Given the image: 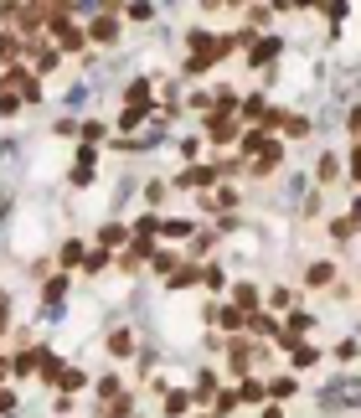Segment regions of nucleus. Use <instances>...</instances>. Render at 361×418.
Returning <instances> with one entry per match:
<instances>
[{"label":"nucleus","instance_id":"obj_17","mask_svg":"<svg viewBox=\"0 0 361 418\" xmlns=\"http://www.w3.org/2000/svg\"><path fill=\"white\" fill-rule=\"evenodd\" d=\"M129 351H135V331H124V325L109 331V357H129Z\"/></svg>","mask_w":361,"mask_h":418},{"label":"nucleus","instance_id":"obj_11","mask_svg":"<svg viewBox=\"0 0 361 418\" xmlns=\"http://www.w3.org/2000/svg\"><path fill=\"white\" fill-rule=\"evenodd\" d=\"M191 284H202V269H196V264H181V269L165 279V290H191Z\"/></svg>","mask_w":361,"mask_h":418},{"label":"nucleus","instance_id":"obj_22","mask_svg":"<svg viewBox=\"0 0 361 418\" xmlns=\"http://www.w3.org/2000/svg\"><path fill=\"white\" fill-rule=\"evenodd\" d=\"M124 238H129V227H119V222H103V227H98V243L103 248H119Z\"/></svg>","mask_w":361,"mask_h":418},{"label":"nucleus","instance_id":"obj_41","mask_svg":"<svg viewBox=\"0 0 361 418\" xmlns=\"http://www.w3.org/2000/svg\"><path fill=\"white\" fill-rule=\"evenodd\" d=\"M336 357H341V361H356V357H361V346H356V341H341V346H336Z\"/></svg>","mask_w":361,"mask_h":418},{"label":"nucleus","instance_id":"obj_49","mask_svg":"<svg viewBox=\"0 0 361 418\" xmlns=\"http://www.w3.org/2000/svg\"><path fill=\"white\" fill-rule=\"evenodd\" d=\"M0 310H6V290H0Z\"/></svg>","mask_w":361,"mask_h":418},{"label":"nucleus","instance_id":"obj_34","mask_svg":"<svg viewBox=\"0 0 361 418\" xmlns=\"http://www.w3.org/2000/svg\"><path fill=\"white\" fill-rule=\"evenodd\" d=\"M31 57H36V73H52V68H57V52H52V47H36Z\"/></svg>","mask_w":361,"mask_h":418},{"label":"nucleus","instance_id":"obj_28","mask_svg":"<svg viewBox=\"0 0 361 418\" xmlns=\"http://www.w3.org/2000/svg\"><path fill=\"white\" fill-rule=\"evenodd\" d=\"M315 361H320V346H310V341H300V346H294V367H315Z\"/></svg>","mask_w":361,"mask_h":418},{"label":"nucleus","instance_id":"obj_1","mask_svg":"<svg viewBox=\"0 0 361 418\" xmlns=\"http://www.w3.org/2000/svg\"><path fill=\"white\" fill-rule=\"evenodd\" d=\"M217 181H222V176H217V165H186V171L170 181V186H181V191H212Z\"/></svg>","mask_w":361,"mask_h":418},{"label":"nucleus","instance_id":"obj_6","mask_svg":"<svg viewBox=\"0 0 361 418\" xmlns=\"http://www.w3.org/2000/svg\"><path fill=\"white\" fill-rule=\"evenodd\" d=\"M279 161H284V145H279V140H274V145H269V150H263V155H258V161H253V165H248V171H253V176H258V181H263V176H274V171H279Z\"/></svg>","mask_w":361,"mask_h":418},{"label":"nucleus","instance_id":"obj_23","mask_svg":"<svg viewBox=\"0 0 361 418\" xmlns=\"http://www.w3.org/2000/svg\"><path fill=\"white\" fill-rule=\"evenodd\" d=\"M150 269L160 274V279H170V274L181 269V253H155V258H150Z\"/></svg>","mask_w":361,"mask_h":418},{"label":"nucleus","instance_id":"obj_7","mask_svg":"<svg viewBox=\"0 0 361 418\" xmlns=\"http://www.w3.org/2000/svg\"><path fill=\"white\" fill-rule=\"evenodd\" d=\"M330 279H336V264H330V258H315V264L304 269V284H310V290H325Z\"/></svg>","mask_w":361,"mask_h":418},{"label":"nucleus","instance_id":"obj_2","mask_svg":"<svg viewBox=\"0 0 361 418\" xmlns=\"http://www.w3.org/2000/svg\"><path fill=\"white\" fill-rule=\"evenodd\" d=\"M207 140L212 145H233V140H243V129H237L233 114H207Z\"/></svg>","mask_w":361,"mask_h":418},{"label":"nucleus","instance_id":"obj_16","mask_svg":"<svg viewBox=\"0 0 361 418\" xmlns=\"http://www.w3.org/2000/svg\"><path fill=\"white\" fill-rule=\"evenodd\" d=\"M304 331H315V315H310V310H294V315H289V331H279V336H289V341H300Z\"/></svg>","mask_w":361,"mask_h":418},{"label":"nucleus","instance_id":"obj_13","mask_svg":"<svg viewBox=\"0 0 361 418\" xmlns=\"http://www.w3.org/2000/svg\"><path fill=\"white\" fill-rule=\"evenodd\" d=\"M129 232H135V243L150 248V238L160 232V217H155V212H145V217H135V227H129Z\"/></svg>","mask_w":361,"mask_h":418},{"label":"nucleus","instance_id":"obj_15","mask_svg":"<svg viewBox=\"0 0 361 418\" xmlns=\"http://www.w3.org/2000/svg\"><path fill=\"white\" fill-rule=\"evenodd\" d=\"M62 294H68V274H57V279H52L47 290H42V299H47V310H52V315L62 310Z\"/></svg>","mask_w":361,"mask_h":418},{"label":"nucleus","instance_id":"obj_31","mask_svg":"<svg viewBox=\"0 0 361 418\" xmlns=\"http://www.w3.org/2000/svg\"><path fill=\"white\" fill-rule=\"evenodd\" d=\"M83 382H88V377L78 372V367H68V372L57 377V387H68V398H73V393H78V387H83Z\"/></svg>","mask_w":361,"mask_h":418},{"label":"nucleus","instance_id":"obj_24","mask_svg":"<svg viewBox=\"0 0 361 418\" xmlns=\"http://www.w3.org/2000/svg\"><path fill=\"white\" fill-rule=\"evenodd\" d=\"M57 377H62V361H57V351H42V382H47V387H57Z\"/></svg>","mask_w":361,"mask_h":418},{"label":"nucleus","instance_id":"obj_10","mask_svg":"<svg viewBox=\"0 0 361 418\" xmlns=\"http://www.w3.org/2000/svg\"><path fill=\"white\" fill-rule=\"evenodd\" d=\"M160 232H165V238H191V232H196V222L191 217H160Z\"/></svg>","mask_w":361,"mask_h":418},{"label":"nucleus","instance_id":"obj_29","mask_svg":"<svg viewBox=\"0 0 361 418\" xmlns=\"http://www.w3.org/2000/svg\"><path fill=\"white\" fill-rule=\"evenodd\" d=\"M336 176H341V161L336 155H320V186H330Z\"/></svg>","mask_w":361,"mask_h":418},{"label":"nucleus","instance_id":"obj_4","mask_svg":"<svg viewBox=\"0 0 361 418\" xmlns=\"http://www.w3.org/2000/svg\"><path fill=\"white\" fill-rule=\"evenodd\" d=\"M248 361H253V341L233 336V341H227V367H233L237 377H243V372H248Z\"/></svg>","mask_w":361,"mask_h":418},{"label":"nucleus","instance_id":"obj_39","mask_svg":"<svg viewBox=\"0 0 361 418\" xmlns=\"http://www.w3.org/2000/svg\"><path fill=\"white\" fill-rule=\"evenodd\" d=\"M124 16H129V21H140V26H145V21H155V6H129V10H124Z\"/></svg>","mask_w":361,"mask_h":418},{"label":"nucleus","instance_id":"obj_3","mask_svg":"<svg viewBox=\"0 0 361 418\" xmlns=\"http://www.w3.org/2000/svg\"><path fill=\"white\" fill-rule=\"evenodd\" d=\"M279 52H284V42H279V36H263V42H253V68H274L279 62Z\"/></svg>","mask_w":361,"mask_h":418},{"label":"nucleus","instance_id":"obj_46","mask_svg":"<svg viewBox=\"0 0 361 418\" xmlns=\"http://www.w3.org/2000/svg\"><path fill=\"white\" fill-rule=\"evenodd\" d=\"M258 418H284V408H279V403H263V413Z\"/></svg>","mask_w":361,"mask_h":418},{"label":"nucleus","instance_id":"obj_38","mask_svg":"<svg viewBox=\"0 0 361 418\" xmlns=\"http://www.w3.org/2000/svg\"><path fill=\"white\" fill-rule=\"evenodd\" d=\"M119 393H124V382H119V377H103V382H98V398H119Z\"/></svg>","mask_w":361,"mask_h":418},{"label":"nucleus","instance_id":"obj_36","mask_svg":"<svg viewBox=\"0 0 361 418\" xmlns=\"http://www.w3.org/2000/svg\"><path fill=\"white\" fill-rule=\"evenodd\" d=\"M222 279H227L222 264H207V269H202V284H207V290H222Z\"/></svg>","mask_w":361,"mask_h":418},{"label":"nucleus","instance_id":"obj_20","mask_svg":"<svg viewBox=\"0 0 361 418\" xmlns=\"http://www.w3.org/2000/svg\"><path fill=\"white\" fill-rule=\"evenodd\" d=\"M237 145H243L248 155H263V150H269V145H274V135H263V129H248V135H243V140H237Z\"/></svg>","mask_w":361,"mask_h":418},{"label":"nucleus","instance_id":"obj_9","mask_svg":"<svg viewBox=\"0 0 361 418\" xmlns=\"http://www.w3.org/2000/svg\"><path fill=\"white\" fill-rule=\"evenodd\" d=\"M233 310L253 315V310H258V284H233Z\"/></svg>","mask_w":361,"mask_h":418},{"label":"nucleus","instance_id":"obj_32","mask_svg":"<svg viewBox=\"0 0 361 418\" xmlns=\"http://www.w3.org/2000/svg\"><path fill=\"white\" fill-rule=\"evenodd\" d=\"M207 207H237V191H233V186H217V191L207 197Z\"/></svg>","mask_w":361,"mask_h":418},{"label":"nucleus","instance_id":"obj_27","mask_svg":"<svg viewBox=\"0 0 361 418\" xmlns=\"http://www.w3.org/2000/svg\"><path fill=\"white\" fill-rule=\"evenodd\" d=\"M212 320H222L227 331H243V325H248V315H243V310H233V305H222V310H217Z\"/></svg>","mask_w":361,"mask_h":418},{"label":"nucleus","instance_id":"obj_33","mask_svg":"<svg viewBox=\"0 0 361 418\" xmlns=\"http://www.w3.org/2000/svg\"><path fill=\"white\" fill-rule=\"evenodd\" d=\"M269 305H274V310H294V290H284V284L269 290Z\"/></svg>","mask_w":361,"mask_h":418},{"label":"nucleus","instance_id":"obj_8","mask_svg":"<svg viewBox=\"0 0 361 418\" xmlns=\"http://www.w3.org/2000/svg\"><path fill=\"white\" fill-rule=\"evenodd\" d=\"M88 36H93V42H119V21L109 16V10H103V16H93V26H88Z\"/></svg>","mask_w":361,"mask_h":418},{"label":"nucleus","instance_id":"obj_47","mask_svg":"<svg viewBox=\"0 0 361 418\" xmlns=\"http://www.w3.org/2000/svg\"><path fill=\"white\" fill-rule=\"evenodd\" d=\"M0 408H16V393H10V387H0Z\"/></svg>","mask_w":361,"mask_h":418},{"label":"nucleus","instance_id":"obj_42","mask_svg":"<svg viewBox=\"0 0 361 418\" xmlns=\"http://www.w3.org/2000/svg\"><path fill=\"white\" fill-rule=\"evenodd\" d=\"M233 408H237V393H217V418L233 413Z\"/></svg>","mask_w":361,"mask_h":418},{"label":"nucleus","instance_id":"obj_21","mask_svg":"<svg viewBox=\"0 0 361 418\" xmlns=\"http://www.w3.org/2000/svg\"><path fill=\"white\" fill-rule=\"evenodd\" d=\"M57 264H62V274H68V269H83V243H62Z\"/></svg>","mask_w":361,"mask_h":418},{"label":"nucleus","instance_id":"obj_43","mask_svg":"<svg viewBox=\"0 0 361 418\" xmlns=\"http://www.w3.org/2000/svg\"><path fill=\"white\" fill-rule=\"evenodd\" d=\"M181 155H186V165H191L196 155H202V140H181Z\"/></svg>","mask_w":361,"mask_h":418},{"label":"nucleus","instance_id":"obj_26","mask_svg":"<svg viewBox=\"0 0 361 418\" xmlns=\"http://www.w3.org/2000/svg\"><path fill=\"white\" fill-rule=\"evenodd\" d=\"M330 238H336V243L356 238V217H330Z\"/></svg>","mask_w":361,"mask_h":418},{"label":"nucleus","instance_id":"obj_19","mask_svg":"<svg viewBox=\"0 0 361 418\" xmlns=\"http://www.w3.org/2000/svg\"><path fill=\"white\" fill-rule=\"evenodd\" d=\"M186 408H191V393H186V387H170L165 393V418H181Z\"/></svg>","mask_w":361,"mask_h":418},{"label":"nucleus","instance_id":"obj_12","mask_svg":"<svg viewBox=\"0 0 361 418\" xmlns=\"http://www.w3.org/2000/svg\"><path fill=\"white\" fill-rule=\"evenodd\" d=\"M237 403H269V382H258V377H243V387H237Z\"/></svg>","mask_w":361,"mask_h":418},{"label":"nucleus","instance_id":"obj_40","mask_svg":"<svg viewBox=\"0 0 361 418\" xmlns=\"http://www.w3.org/2000/svg\"><path fill=\"white\" fill-rule=\"evenodd\" d=\"M284 129H289V140H304V135H310V119H289Z\"/></svg>","mask_w":361,"mask_h":418},{"label":"nucleus","instance_id":"obj_14","mask_svg":"<svg viewBox=\"0 0 361 418\" xmlns=\"http://www.w3.org/2000/svg\"><path fill=\"white\" fill-rule=\"evenodd\" d=\"M237 114H243V119H258V124H263V119H269V103H263V94H248L243 103H237Z\"/></svg>","mask_w":361,"mask_h":418},{"label":"nucleus","instance_id":"obj_35","mask_svg":"<svg viewBox=\"0 0 361 418\" xmlns=\"http://www.w3.org/2000/svg\"><path fill=\"white\" fill-rule=\"evenodd\" d=\"M145 114H150V109H124V114H119V129H140Z\"/></svg>","mask_w":361,"mask_h":418},{"label":"nucleus","instance_id":"obj_5","mask_svg":"<svg viewBox=\"0 0 361 418\" xmlns=\"http://www.w3.org/2000/svg\"><path fill=\"white\" fill-rule=\"evenodd\" d=\"M124 98H129V109H150V103H155V83H150V77H135V83L124 88Z\"/></svg>","mask_w":361,"mask_h":418},{"label":"nucleus","instance_id":"obj_44","mask_svg":"<svg viewBox=\"0 0 361 418\" xmlns=\"http://www.w3.org/2000/svg\"><path fill=\"white\" fill-rule=\"evenodd\" d=\"M351 181H356V186H361V140H356V145H351Z\"/></svg>","mask_w":361,"mask_h":418},{"label":"nucleus","instance_id":"obj_45","mask_svg":"<svg viewBox=\"0 0 361 418\" xmlns=\"http://www.w3.org/2000/svg\"><path fill=\"white\" fill-rule=\"evenodd\" d=\"M346 124H351V135H361V103H356L351 114H346Z\"/></svg>","mask_w":361,"mask_h":418},{"label":"nucleus","instance_id":"obj_37","mask_svg":"<svg viewBox=\"0 0 361 418\" xmlns=\"http://www.w3.org/2000/svg\"><path fill=\"white\" fill-rule=\"evenodd\" d=\"M21 57V42L16 36H0V62H16Z\"/></svg>","mask_w":361,"mask_h":418},{"label":"nucleus","instance_id":"obj_48","mask_svg":"<svg viewBox=\"0 0 361 418\" xmlns=\"http://www.w3.org/2000/svg\"><path fill=\"white\" fill-rule=\"evenodd\" d=\"M6 372H10V361H6V357H0V377H6Z\"/></svg>","mask_w":361,"mask_h":418},{"label":"nucleus","instance_id":"obj_25","mask_svg":"<svg viewBox=\"0 0 361 418\" xmlns=\"http://www.w3.org/2000/svg\"><path fill=\"white\" fill-rule=\"evenodd\" d=\"M294 393H300V382H294V377H274V382H269V398H274V403H284V398H294Z\"/></svg>","mask_w":361,"mask_h":418},{"label":"nucleus","instance_id":"obj_18","mask_svg":"<svg viewBox=\"0 0 361 418\" xmlns=\"http://www.w3.org/2000/svg\"><path fill=\"white\" fill-rule=\"evenodd\" d=\"M248 331L253 336H279V320L269 315V310H253V315H248Z\"/></svg>","mask_w":361,"mask_h":418},{"label":"nucleus","instance_id":"obj_30","mask_svg":"<svg viewBox=\"0 0 361 418\" xmlns=\"http://www.w3.org/2000/svg\"><path fill=\"white\" fill-rule=\"evenodd\" d=\"M109 264H114V258H109V248H98V253H88V258H83V269H88V274H103Z\"/></svg>","mask_w":361,"mask_h":418}]
</instances>
